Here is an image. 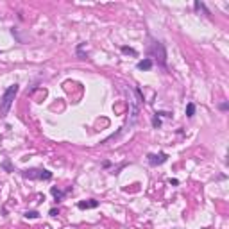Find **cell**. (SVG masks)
I'll use <instances>...</instances> for the list:
<instances>
[{"instance_id": "8", "label": "cell", "mask_w": 229, "mask_h": 229, "mask_svg": "<svg viewBox=\"0 0 229 229\" xmlns=\"http://www.w3.org/2000/svg\"><path fill=\"white\" fill-rule=\"evenodd\" d=\"M152 59L151 57H145V59H141V61H138V65H136V68L138 70H141V72H147V70H151L152 68Z\"/></svg>"}, {"instance_id": "2", "label": "cell", "mask_w": 229, "mask_h": 229, "mask_svg": "<svg viewBox=\"0 0 229 229\" xmlns=\"http://www.w3.org/2000/svg\"><path fill=\"white\" fill-rule=\"evenodd\" d=\"M22 175L31 181H50L52 179V172L45 170V168H25V170H22Z\"/></svg>"}, {"instance_id": "5", "label": "cell", "mask_w": 229, "mask_h": 229, "mask_svg": "<svg viewBox=\"0 0 229 229\" xmlns=\"http://www.w3.org/2000/svg\"><path fill=\"white\" fill-rule=\"evenodd\" d=\"M129 108H131V120H129V125H133V124H136V120H138V116H140V104H138V100L129 98Z\"/></svg>"}, {"instance_id": "3", "label": "cell", "mask_w": 229, "mask_h": 229, "mask_svg": "<svg viewBox=\"0 0 229 229\" xmlns=\"http://www.w3.org/2000/svg\"><path fill=\"white\" fill-rule=\"evenodd\" d=\"M149 56H152V57L156 56L158 61H159V65L163 68H167V50H165V45L161 41H152V47L149 50Z\"/></svg>"}, {"instance_id": "13", "label": "cell", "mask_w": 229, "mask_h": 229, "mask_svg": "<svg viewBox=\"0 0 229 229\" xmlns=\"http://www.w3.org/2000/svg\"><path fill=\"white\" fill-rule=\"evenodd\" d=\"M2 167H4V168H5L7 172H13V168H11V163H9V159H5V161L2 163Z\"/></svg>"}, {"instance_id": "15", "label": "cell", "mask_w": 229, "mask_h": 229, "mask_svg": "<svg viewBox=\"0 0 229 229\" xmlns=\"http://www.w3.org/2000/svg\"><path fill=\"white\" fill-rule=\"evenodd\" d=\"M158 116H172V113H167V111H156Z\"/></svg>"}, {"instance_id": "16", "label": "cell", "mask_w": 229, "mask_h": 229, "mask_svg": "<svg viewBox=\"0 0 229 229\" xmlns=\"http://www.w3.org/2000/svg\"><path fill=\"white\" fill-rule=\"evenodd\" d=\"M227 102H222V104H220V109H222V111H227Z\"/></svg>"}, {"instance_id": "17", "label": "cell", "mask_w": 229, "mask_h": 229, "mask_svg": "<svg viewBox=\"0 0 229 229\" xmlns=\"http://www.w3.org/2000/svg\"><path fill=\"white\" fill-rule=\"evenodd\" d=\"M168 183L174 184V186H175V184H179V181H177V179H168Z\"/></svg>"}, {"instance_id": "9", "label": "cell", "mask_w": 229, "mask_h": 229, "mask_svg": "<svg viewBox=\"0 0 229 229\" xmlns=\"http://www.w3.org/2000/svg\"><path fill=\"white\" fill-rule=\"evenodd\" d=\"M120 50L125 54V56H133V57H136L138 56V52L134 50V48H131V47H120Z\"/></svg>"}, {"instance_id": "7", "label": "cell", "mask_w": 229, "mask_h": 229, "mask_svg": "<svg viewBox=\"0 0 229 229\" xmlns=\"http://www.w3.org/2000/svg\"><path fill=\"white\" fill-rule=\"evenodd\" d=\"M68 191H72V188H68V190H65V191L59 190V188H56V186H52V188H50V193H52V197L56 199V202H61V201L65 199V195H66Z\"/></svg>"}, {"instance_id": "6", "label": "cell", "mask_w": 229, "mask_h": 229, "mask_svg": "<svg viewBox=\"0 0 229 229\" xmlns=\"http://www.w3.org/2000/svg\"><path fill=\"white\" fill-rule=\"evenodd\" d=\"M97 206H98V201H95V199H88V201L77 202V208H79V210H93Z\"/></svg>"}, {"instance_id": "10", "label": "cell", "mask_w": 229, "mask_h": 229, "mask_svg": "<svg viewBox=\"0 0 229 229\" xmlns=\"http://www.w3.org/2000/svg\"><path fill=\"white\" fill-rule=\"evenodd\" d=\"M193 114H195V104H193V102H188V104H186V116L191 118Z\"/></svg>"}, {"instance_id": "12", "label": "cell", "mask_w": 229, "mask_h": 229, "mask_svg": "<svg viewBox=\"0 0 229 229\" xmlns=\"http://www.w3.org/2000/svg\"><path fill=\"white\" fill-rule=\"evenodd\" d=\"M152 125L156 127V129H159L161 127V120H159V116L154 113V116H152Z\"/></svg>"}, {"instance_id": "4", "label": "cell", "mask_w": 229, "mask_h": 229, "mask_svg": "<svg viewBox=\"0 0 229 229\" xmlns=\"http://www.w3.org/2000/svg\"><path fill=\"white\" fill-rule=\"evenodd\" d=\"M167 159H168V154H165V152L149 154V156H147V161H149V165H151V167H158V165H163V163H165Z\"/></svg>"}, {"instance_id": "14", "label": "cell", "mask_w": 229, "mask_h": 229, "mask_svg": "<svg viewBox=\"0 0 229 229\" xmlns=\"http://www.w3.org/2000/svg\"><path fill=\"white\" fill-rule=\"evenodd\" d=\"M48 215H50V217H57V215H59V210H56V208H52V210L48 211Z\"/></svg>"}, {"instance_id": "11", "label": "cell", "mask_w": 229, "mask_h": 229, "mask_svg": "<svg viewBox=\"0 0 229 229\" xmlns=\"http://www.w3.org/2000/svg\"><path fill=\"white\" fill-rule=\"evenodd\" d=\"M23 215H25V218H38L39 217V213L36 210H29V211H25Z\"/></svg>"}, {"instance_id": "18", "label": "cell", "mask_w": 229, "mask_h": 229, "mask_svg": "<svg viewBox=\"0 0 229 229\" xmlns=\"http://www.w3.org/2000/svg\"><path fill=\"white\" fill-rule=\"evenodd\" d=\"M102 167H104V168H109V167H111V163H109V161H104V163H102Z\"/></svg>"}, {"instance_id": "1", "label": "cell", "mask_w": 229, "mask_h": 229, "mask_svg": "<svg viewBox=\"0 0 229 229\" xmlns=\"http://www.w3.org/2000/svg\"><path fill=\"white\" fill-rule=\"evenodd\" d=\"M20 86L15 82V84H11L5 91H4V95L0 98V116L2 118H5L7 113H9V109H11V106H13V100H15V97L18 93Z\"/></svg>"}]
</instances>
